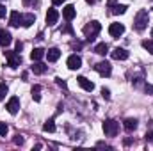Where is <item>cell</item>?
Returning <instances> with one entry per match:
<instances>
[{
    "label": "cell",
    "mask_w": 153,
    "mask_h": 151,
    "mask_svg": "<svg viewBox=\"0 0 153 151\" xmlns=\"http://www.w3.org/2000/svg\"><path fill=\"white\" fill-rule=\"evenodd\" d=\"M148 21H150V14H148V11H146V9H141V11L135 14V20H134V27H135V30L143 32V30L148 27Z\"/></svg>",
    "instance_id": "obj_1"
},
{
    "label": "cell",
    "mask_w": 153,
    "mask_h": 151,
    "mask_svg": "<svg viewBox=\"0 0 153 151\" xmlns=\"http://www.w3.org/2000/svg\"><path fill=\"white\" fill-rule=\"evenodd\" d=\"M100 30H102V25H100L98 21H89V23L82 29V32H84V36L87 38V41H93V39L98 36Z\"/></svg>",
    "instance_id": "obj_2"
},
{
    "label": "cell",
    "mask_w": 153,
    "mask_h": 151,
    "mask_svg": "<svg viewBox=\"0 0 153 151\" xmlns=\"http://www.w3.org/2000/svg\"><path fill=\"white\" fill-rule=\"evenodd\" d=\"M102 128H103V133L107 137H116L117 132H119V123L114 121V119H105L103 124H102Z\"/></svg>",
    "instance_id": "obj_3"
},
{
    "label": "cell",
    "mask_w": 153,
    "mask_h": 151,
    "mask_svg": "<svg viewBox=\"0 0 153 151\" xmlns=\"http://www.w3.org/2000/svg\"><path fill=\"white\" fill-rule=\"evenodd\" d=\"M5 53V59H7V66L16 70L20 64H22V55L18 52H4Z\"/></svg>",
    "instance_id": "obj_4"
},
{
    "label": "cell",
    "mask_w": 153,
    "mask_h": 151,
    "mask_svg": "<svg viewBox=\"0 0 153 151\" xmlns=\"http://www.w3.org/2000/svg\"><path fill=\"white\" fill-rule=\"evenodd\" d=\"M94 71H98L102 76H111V73H112V66H111V62L102 61V62L94 64Z\"/></svg>",
    "instance_id": "obj_5"
},
{
    "label": "cell",
    "mask_w": 153,
    "mask_h": 151,
    "mask_svg": "<svg viewBox=\"0 0 153 151\" xmlns=\"http://www.w3.org/2000/svg\"><path fill=\"white\" fill-rule=\"evenodd\" d=\"M5 109H7V112L9 114H14L20 110V98H16V96H13L9 101H7V105H5Z\"/></svg>",
    "instance_id": "obj_6"
},
{
    "label": "cell",
    "mask_w": 153,
    "mask_h": 151,
    "mask_svg": "<svg viewBox=\"0 0 153 151\" xmlns=\"http://www.w3.org/2000/svg\"><path fill=\"white\" fill-rule=\"evenodd\" d=\"M123 32H125V25H123V23H111V27H109V34H111L112 38H119V36H123Z\"/></svg>",
    "instance_id": "obj_7"
},
{
    "label": "cell",
    "mask_w": 153,
    "mask_h": 151,
    "mask_svg": "<svg viewBox=\"0 0 153 151\" xmlns=\"http://www.w3.org/2000/svg\"><path fill=\"white\" fill-rule=\"evenodd\" d=\"M66 64H68V68H70V70H78V68L82 66V59H80V55L73 53V55H70V57H68Z\"/></svg>",
    "instance_id": "obj_8"
},
{
    "label": "cell",
    "mask_w": 153,
    "mask_h": 151,
    "mask_svg": "<svg viewBox=\"0 0 153 151\" xmlns=\"http://www.w3.org/2000/svg\"><path fill=\"white\" fill-rule=\"evenodd\" d=\"M111 55H112V59H116V61H126L128 59V52L125 48H119V46L111 52Z\"/></svg>",
    "instance_id": "obj_9"
},
{
    "label": "cell",
    "mask_w": 153,
    "mask_h": 151,
    "mask_svg": "<svg viewBox=\"0 0 153 151\" xmlns=\"http://www.w3.org/2000/svg\"><path fill=\"white\" fill-rule=\"evenodd\" d=\"M76 82H78V85H80L84 91H87V93H91V91L94 89V84H93L91 80H87L85 76H78V78H76Z\"/></svg>",
    "instance_id": "obj_10"
},
{
    "label": "cell",
    "mask_w": 153,
    "mask_h": 151,
    "mask_svg": "<svg viewBox=\"0 0 153 151\" xmlns=\"http://www.w3.org/2000/svg\"><path fill=\"white\" fill-rule=\"evenodd\" d=\"M11 41H13L11 32H9V30H5V29H0V46H9V44H11Z\"/></svg>",
    "instance_id": "obj_11"
},
{
    "label": "cell",
    "mask_w": 153,
    "mask_h": 151,
    "mask_svg": "<svg viewBox=\"0 0 153 151\" xmlns=\"http://www.w3.org/2000/svg\"><path fill=\"white\" fill-rule=\"evenodd\" d=\"M46 70H48V66L43 64L41 61H34V64L30 66V71L36 73V75H43V73H46Z\"/></svg>",
    "instance_id": "obj_12"
},
{
    "label": "cell",
    "mask_w": 153,
    "mask_h": 151,
    "mask_svg": "<svg viewBox=\"0 0 153 151\" xmlns=\"http://www.w3.org/2000/svg\"><path fill=\"white\" fill-rule=\"evenodd\" d=\"M57 20H59V13H57V9H48V13H46V23L48 25H55L57 23Z\"/></svg>",
    "instance_id": "obj_13"
},
{
    "label": "cell",
    "mask_w": 153,
    "mask_h": 151,
    "mask_svg": "<svg viewBox=\"0 0 153 151\" xmlns=\"http://www.w3.org/2000/svg\"><path fill=\"white\" fill-rule=\"evenodd\" d=\"M22 16H23V14H20L18 11H13L11 16H9V25H11V27H20V25H22Z\"/></svg>",
    "instance_id": "obj_14"
},
{
    "label": "cell",
    "mask_w": 153,
    "mask_h": 151,
    "mask_svg": "<svg viewBox=\"0 0 153 151\" xmlns=\"http://www.w3.org/2000/svg\"><path fill=\"white\" fill-rule=\"evenodd\" d=\"M45 57L48 59V62H55V61L61 57V50H59V48H50V50L45 53Z\"/></svg>",
    "instance_id": "obj_15"
},
{
    "label": "cell",
    "mask_w": 153,
    "mask_h": 151,
    "mask_svg": "<svg viewBox=\"0 0 153 151\" xmlns=\"http://www.w3.org/2000/svg\"><path fill=\"white\" fill-rule=\"evenodd\" d=\"M34 21H36V14H32V13H27V14L22 16V25H23L25 29H29Z\"/></svg>",
    "instance_id": "obj_16"
},
{
    "label": "cell",
    "mask_w": 153,
    "mask_h": 151,
    "mask_svg": "<svg viewBox=\"0 0 153 151\" xmlns=\"http://www.w3.org/2000/svg\"><path fill=\"white\" fill-rule=\"evenodd\" d=\"M75 14H76V11H75V7H73V5H66V7L62 9V16H64L68 21H71V20L75 18Z\"/></svg>",
    "instance_id": "obj_17"
},
{
    "label": "cell",
    "mask_w": 153,
    "mask_h": 151,
    "mask_svg": "<svg viewBox=\"0 0 153 151\" xmlns=\"http://www.w3.org/2000/svg\"><path fill=\"white\" fill-rule=\"evenodd\" d=\"M123 126H125V130H126V132H134V130L137 128V119H134V117H128V119H125Z\"/></svg>",
    "instance_id": "obj_18"
},
{
    "label": "cell",
    "mask_w": 153,
    "mask_h": 151,
    "mask_svg": "<svg viewBox=\"0 0 153 151\" xmlns=\"http://www.w3.org/2000/svg\"><path fill=\"white\" fill-rule=\"evenodd\" d=\"M45 53H46V52H45L43 48H34V50L30 52V59H32V61H41V59L45 57Z\"/></svg>",
    "instance_id": "obj_19"
},
{
    "label": "cell",
    "mask_w": 153,
    "mask_h": 151,
    "mask_svg": "<svg viewBox=\"0 0 153 151\" xmlns=\"http://www.w3.org/2000/svg\"><path fill=\"white\" fill-rule=\"evenodd\" d=\"M94 52H96L98 55H105V53L109 52V44H107V43H100V44L94 46Z\"/></svg>",
    "instance_id": "obj_20"
},
{
    "label": "cell",
    "mask_w": 153,
    "mask_h": 151,
    "mask_svg": "<svg viewBox=\"0 0 153 151\" xmlns=\"http://www.w3.org/2000/svg\"><path fill=\"white\" fill-rule=\"evenodd\" d=\"M30 94H32L34 101H41V85H34L32 91H30Z\"/></svg>",
    "instance_id": "obj_21"
},
{
    "label": "cell",
    "mask_w": 153,
    "mask_h": 151,
    "mask_svg": "<svg viewBox=\"0 0 153 151\" xmlns=\"http://www.w3.org/2000/svg\"><path fill=\"white\" fill-rule=\"evenodd\" d=\"M111 9H112V14H125V13H126V5H123V4L112 5Z\"/></svg>",
    "instance_id": "obj_22"
},
{
    "label": "cell",
    "mask_w": 153,
    "mask_h": 151,
    "mask_svg": "<svg viewBox=\"0 0 153 151\" xmlns=\"http://www.w3.org/2000/svg\"><path fill=\"white\" fill-rule=\"evenodd\" d=\"M43 130H45V132H50V133L55 132V121H53V119H48V121L43 124Z\"/></svg>",
    "instance_id": "obj_23"
},
{
    "label": "cell",
    "mask_w": 153,
    "mask_h": 151,
    "mask_svg": "<svg viewBox=\"0 0 153 151\" xmlns=\"http://www.w3.org/2000/svg\"><path fill=\"white\" fill-rule=\"evenodd\" d=\"M143 48L148 50V52L153 55V39H144V41H143Z\"/></svg>",
    "instance_id": "obj_24"
},
{
    "label": "cell",
    "mask_w": 153,
    "mask_h": 151,
    "mask_svg": "<svg viewBox=\"0 0 153 151\" xmlns=\"http://www.w3.org/2000/svg\"><path fill=\"white\" fill-rule=\"evenodd\" d=\"M7 91H9V87H7V84H4V82H2V84H0V101H2L4 98H5V94H7Z\"/></svg>",
    "instance_id": "obj_25"
},
{
    "label": "cell",
    "mask_w": 153,
    "mask_h": 151,
    "mask_svg": "<svg viewBox=\"0 0 153 151\" xmlns=\"http://www.w3.org/2000/svg\"><path fill=\"white\" fill-rule=\"evenodd\" d=\"M55 84H57V85H59L61 89H66V87H68V84H66V80H62L61 76H57V78H55Z\"/></svg>",
    "instance_id": "obj_26"
},
{
    "label": "cell",
    "mask_w": 153,
    "mask_h": 151,
    "mask_svg": "<svg viewBox=\"0 0 153 151\" xmlns=\"http://www.w3.org/2000/svg\"><path fill=\"white\" fill-rule=\"evenodd\" d=\"M7 132H9L7 124H5V123H0V135H2V137H5V135H7Z\"/></svg>",
    "instance_id": "obj_27"
},
{
    "label": "cell",
    "mask_w": 153,
    "mask_h": 151,
    "mask_svg": "<svg viewBox=\"0 0 153 151\" xmlns=\"http://www.w3.org/2000/svg\"><path fill=\"white\" fill-rule=\"evenodd\" d=\"M102 96H103V98H105V100H111V91H109V89H105V87H103V89H102Z\"/></svg>",
    "instance_id": "obj_28"
},
{
    "label": "cell",
    "mask_w": 153,
    "mask_h": 151,
    "mask_svg": "<svg viewBox=\"0 0 153 151\" xmlns=\"http://www.w3.org/2000/svg\"><path fill=\"white\" fill-rule=\"evenodd\" d=\"M14 144H20V146L23 144V137H22L20 133H18V135H14Z\"/></svg>",
    "instance_id": "obj_29"
},
{
    "label": "cell",
    "mask_w": 153,
    "mask_h": 151,
    "mask_svg": "<svg viewBox=\"0 0 153 151\" xmlns=\"http://www.w3.org/2000/svg\"><path fill=\"white\" fill-rule=\"evenodd\" d=\"M22 50H23V43H22V41H16V50H14V52H18V53H20Z\"/></svg>",
    "instance_id": "obj_30"
},
{
    "label": "cell",
    "mask_w": 153,
    "mask_h": 151,
    "mask_svg": "<svg viewBox=\"0 0 153 151\" xmlns=\"http://www.w3.org/2000/svg\"><path fill=\"white\" fill-rule=\"evenodd\" d=\"M146 141H150V142H153V130H152V132H148V133H146Z\"/></svg>",
    "instance_id": "obj_31"
},
{
    "label": "cell",
    "mask_w": 153,
    "mask_h": 151,
    "mask_svg": "<svg viewBox=\"0 0 153 151\" xmlns=\"http://www.w3.org/2000/svg\"><path fill=\"white\" fill-rule=\"evenodd\" d=\"M146 93L153 94V85H152V84H146Z\"/></svg>",
    "instance_id": "obj_32"
},
{
    "label": "cell",
    "mask_w": 153,
    "mask_h": 151,
    "mask_svg": "<svg viewBox=\"0 0 153 151\" xmlns=\"http://www.w3.org/2000/svg\"><path fill=\"white\" fill-rule=\"evenodd\" d=\"M62 32H68V34H73V29H71V27L68 25V27H64V29H62Z\"/></svg>",
    "instance_id": "obj_33"
},
{
    "label": "cell",
    "mask_w": 153,
    "mask_h": 151,
    "mask_svg": "<svg viewBox=\"0 0 153 151\" xmlns=\"http://www.w3.org/2000/svg\"><path fill=\"white\" fill-rule=\"evenodd\" d=\"M4 16H5V7L0 4V18H4Z\"/></svg>",
    "instance_id": "obj_34"
},
{
    "label": "cell",
    "mask_w": 153,
    "mask_h": 151,
    "mask_svg": "<svg viewBox=\"0 0 153 151\" xmlns=\"http://www.w3.org/2000/svg\"><path fill=\"white\" fill-rule=\"evenodd\" d=\"M52 2H53V5H61V4H64L66 0H52Z\"/></svg>",
    "instance_id": "obj_35"
},
{
    "label": "cell",
    "mask_w": 153,
    "mask_h": 151,
    "mask_svg": "<svg viewBox=\"0 0 153 151\" xmlns=\"http://www.w3.org/2000/svg\"><path fill=\"white\" fill-rule=\"evenodd\" d=\"M107 4H109V7H112V5H114V4H116V0H109Z\"/></svg>",
    "instance_id": "obj_36"
},
{
    "label": "cell",
    "mask_w": 153,
    "mask_h": 151,
    "mask_svg": "<svg viewBox=\"0 0 153 151\" xmlns=\"http://www.w3.org/2000/svg\"><path fill=\"white\" fill-rule=\"evenodd\" d=\"M85 2H87V4H94L96 0H85Z\"/></svg>",
    "instance_id": "obj_37"
},
{
    "label": "cell",
    "mask_w": 153,
    "mask_h": 151,
    "mask_svg": "<svg viewBox=\"0 0 153 151\" xmlns=\"http://www.w3.org/2000/svg\"><path fill=\"white\" fill-rule=\"evenodd\" d=\"M152 36H153V29H152Z\"/></svg>",
    "instance_id": "obj_38"
}]
</instances>
